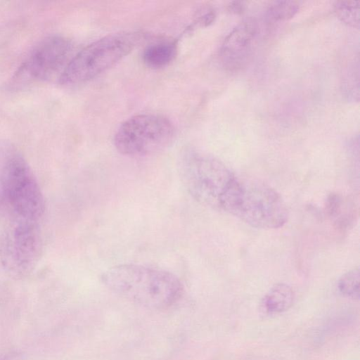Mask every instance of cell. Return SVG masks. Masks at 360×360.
<instances>
[{"label":"cell","mask_w":360,"mask_h":360,"mask_svg":"<svg viewBox=\"0 0 360 360\" xmlns=\"http://www.w3.org/2000/svg\"><path fill=\"white\" fill-rule=\"evenodd\" d=\"M103 284L116 295L150 309H165L181 297L184 287L174 274L136 264H123L105 270Z\"/></svg>","instance_id":"obj_1"},{"label":"cell","mask_w":360,"mask_h":360,"mask_svg":"<svg viewBox=\"0 0 360 360\" xmlns=\"http://www.w3.org/2000/svg\"><path fill=\"white\" fill-rule=\"evenodd\" d=\"M223 211L262 229L282 227L288 217L285 203L274 188L257 180L239 178L227 196Z\"/></svg>","instance_id":"obj_2"},{"label":"cell","mask_w":360,"mask_h":360,"mask_svg":"<svg viewBox=\"0 0 360 360\" xmlns=\"http://www.w3.org/2000/svg\"><path fill=\"white\" fill-rule=\"evenodd\" d=\"M139 32H120L87 45L74 56L62 71L60 84L73 86L86 82L114 66L141 41Z\"/></svg>","instance_id":"obj_3"},{"label":"cell","mask_w":360,"mask_h":360,"mask_svg":"<svg viewBox=\"0 0 360 360\" xmlns=\"http://www.w3.org/2000/svg\"><path fill=\"white\" fill-rule=\"evenodd\" d=\"M180 176L190 195L201 205L223 211L238 177L218 159L197 153H185Z\"/></svg>","instance_id":"obj_4"},{"label":"cell","mask_w":360,"mask_h":360,"mask_svg":"<svg viewBox=\"0 0 360 360\" xmlns=\"http://www.w3.org/2000/svg\"><path fill=\"white\" fill-rule=\"evenodd\" d=\"M3 194L15 216L38 221L44 212L45 202L34 174L24 157L9 149L0 166Z\"/></svg>","instance_id":"obj_5"},{"label":"cell","mask_w":360,"mask_h":360,"mask_svg":"<svg viewBox=\"0 0 360 360\" xmlns=\"http://www.w3.org/2000/svg\"><path fill=\"white\" fill-rule=\"evenodd\" d=\"M174 129L167 117L140 114L124 121L114 136L117 150L128 157H143L158 153L173 139Z\"/></svg>","instance_id":"obj_6"},{"label":"cell","mask_w":360,"mask_h":360,"mask_svg":"<svg viewBox=\"0 0 360 360\" xmlns=\"http://www.w3.org/2000/svg\"><path fill=\"white\" fill-rule=\"evenodd\" d=\"M42 249V237L37 221L15 216L1 238L0 261L11 277L22 278L37 266Z\"/></svg>","instance_id":"obj_7"},{"label":"cell","mask_w":360,"mask_h":360,"mask_svg":"<svg viewBox=\"0 0 360 360\" xmlns=\"http://www.w3.org/2000/svg\"><path fill=\"white\" fill-rule=\"evenodd\" d=\"M72 49L70 41L65 37L53 35L45 38L19 65L10 85L19 89L46 82L65 68L70 60Z\"/></svg>","instance_id":"obj_8"},{"label":"cell","mask_w":360,"mask_h":360,"mask_svg":"<svg viewBox=\"0 0 360 360\" xmlns=\"http://www.w3.org/2000/svg\"><path fill=\"white\" fill-rule=\"evenodd\" d=\"M257 32V26L252 20L241 22L229 32L219 53L225 68L237 70L243 66L250 55Z\"/></svg>","instance_id":"obj_9"},{"label":"cell","mask_w":360,"mask_h":360,"mask_svg":"<svg viewBox=\"0 0 360 360\" xmlns=\"http://www.w3.org/2000/svg\"><path fill=\"white\" fill-rule=\"evenodd\" d=\"M295 292L284 283L274 284L261 301L262 309L268 314H281L288 310L295 301Z\"/></svg>","instance_id":"obj_10"},{"label":"cell","mask_w":360,"mask_h":360,"mask_svg":"<svg viewBox=\"0 0 360 360\" xmlns=\"http://www.w3.org/2000/svg\"><path fill=\"white\" fill-rule=\"evenodd\" d=\"M176 52V41H167L150 44L143 51V62L151 68H163L173 60Z\"/></svg>","instance_id":"obj_11"},{"label":"cell","mask_w":360,"mask_h":360,"mask_svg":"<svg viewBox=\"0 0 360 360\" xmlns=\"http://www.w3.org/2000/svg\"><path fill=\"white\" fill-rule=\"evenodd\" d=\"M334 9L338 18L343 23L352 27H359V1H338L335 4Z\"/></svg>","instance_id":"obj_12"},{"label":"cell","mask_w":360,"mask_h":360,"mask_svg":"<svg viewBox=\"0 0 360 360\" xmlns=\"http://www.w3.org/2000/svg\"><path fill=\"white\" fill-rule=\"evenodd\" d=\"M338 288L348 298L359 300L360 295V272L358 267L345 273L339 279Z\"/></svg>","instance_id":"obj_13"},{"label":"cell","mask_w":360,"mask_h":360,"mask_svg":"<svg viewBox=\"0 0 360 360\" xmlns=\"http://www.w3.org/2000/svg\"><path fill=\"white\" fill-rule=\"evenodd\" d=\"M300 6L299 1H278L271 4L267 12L269 18L275 20H287L298 12Z\"/></svg>","instance_id":"obj_14"},{"label":"cell","mask_w":360,"mask_h":360,"mask_svg":"<svg viewBox=\"0 0 360 360\" xmlns=\"http://www.w3.org/2000/svg\"><path fill=\"white\" fill-rule=\"evenodd\" d=\"M18 354L16 352H5L0 354V360H16Z\"/></svg>","instance_id":"obj_15"},{"label":"cell","mask_w":360,"mask_h":360,"mask_svg":"<svg viewBox=\"0 0 360 360\" xmlns=\"http://www.w3.org/2000/svg\"><path fill=\"white\" fill-rule=\"evenodd\" d=\"M229 8L232 12L235 13L241 12L243 11V6L240 4V2L238 1L231 2L230 4Z\"/></svg>","instance_id":"obj_16"}]
</instances>
